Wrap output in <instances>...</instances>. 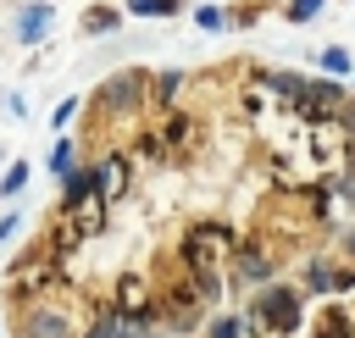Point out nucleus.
<instances>
[{"label":"nucleus","instance_id":"nucleus-1","mask_svg":"<svg viewBox=\"0 0 355 338\" xmlns=\"http://www.w3.org/2000/svg\"><path fill=\"white\" fill-rule=\"evenodd\" d=\"M239 244H244V233H239L233 222H222V216H200V222H189L178 260H183L189 277H200V272H222V266H233Z\"/></svg>","mask_w":355,"mask_h":338},{"label":"nucleus","instance_id":"nucleus-2","mask_svg":"<svg viewBox=\"0 0 355 338\" xmlns=\"http://www.w3.org/2000/svg\"><path fill=\"white\" fill-rule=\"evenodd\" d=\"M244 310L261 316V321L272 327V338H294V332L305 327V288H294V283H266V288H255V299H250Z\"/></svg>","mask_w":355,"mask_h":338},{"label":"nucleus","instance_id":"nucleus-3","mask_svg":"<svg viewBox=\"0 0 355 338\" xmlns=\"http://www.w3.org/2000/svg\"><path fill=\"white\" fill-rule=\"evenodd\" d=\"M139 105H150V78H144V72H116V78L100 89V111H105V116H133Z\"/></svg>","mask_w":355,"mask_h":338},{"label":"nucleus","instance_id":"nucleus-4","mask_svg":"<svg viewBox=\"0 0 355 338\" xmlns=\"http://www.w3.org/2000/svg\"><path fill=\"white\" fill-rule=\"evenodd\" d=\"M233 283H239V288H266V283H277V260H272L266 238H244V244H239V255H233Z\"/></svg>","mask_w":355,"mask_h":338},{"label":"nucleus","instance_id":"nucleus-5","mask_svg":"<svg viewBox=\"0 0 355 338\" xmlns=\"http://www.w3.org/2000/svg\"><path fill=\"white\" fill-rule=\"evenodd\" d=\"M161 139H166L172 161H189V155L205 144V122L189 116V111H166V116H161Z\"/></svg>","mask_w":355,"mask_h":338},{"label":"nucleus","instance_id":"nucleus-6","mask_svg":"<svg viewBox=\"0 0 355 338\" xmlns=\"http://www.w3.org/2000/svg\"><path fill=\"white\" fill-rule=\"evenodd\" d=\"M128 183H133L128 155H105V161L94 166V188H100V199H105V205H111V199H122V194H128Z\"/></svg>","mask_w":355,"mask_h":338},{"label":"nucleus","instance_id":"nucleus-7","mask_svg":"<svg viewBox=\"0 0 355 338\" xmlns=\"http://www.w3.org/2000/svg\"><path fill=\"white\" fill-rule=\"evenodd\" d=\"M311 338H355V305H322L311 321Z\"/></svg>","mask_w":355,"mask_h":338},{"label":"nucleus","instance_id":"nucleus-8","mask_svg":"<svg viewBox=\"0 0 355 338\" xmlns=\"http://www.w3.org/2000/svg\"><path fill=\"white\" fill-rule=\"evenodd\" d=\"M50 22H55L50 6H22V17H17V39H22V44H39V39L50 33Z\"/></svg>","mask_w":355,"mask_h":338},{"label":"nucleus","instance_id":"nucleus-9","mask_svg":"<svg viewBox=\"0 0 355 338\" xmlns=\"http://www.w3.org/2000/svg\"><path fill=\"white\" fill-rule=\"evenodd\" d=\"M183 83H189L183 72H155V78H150V105H155V111H172V100L183 94Z\"/></svg>","mask_w":355,"mask_h":338},{"label":"nucleus","instance_id":"nucleus-10","mask_svg":"<svg viewBox=\"0 0 355 338\" xmlns=\"http://www.w3.org/2000/svg\"><path fill=\"white\" fill-rule=\"evenodd\" d=\"M300 288H305V294H333V266L311 255V260H305V272H300Z\"/></svg>","mask_w":355,"mask_h":338},{"label":"nucleus","instance_id":"nucleus-11","mask_svg":"<svg viewBox=\"0 0 355 338\" xmlns=\"http://www.w3.org/2000/svg\"><path fill=\"white\" fill-rule=\"evenodd\" d=\"M322 72H327V78H355L349 50H344V44H327V50H322Z\"/></svg>","mask_w":355,"mask_h":338},{"label":"nucleus","instance_id":"nucleus-12","mask_svg":"<svg viewBox=\"0 0 355 338\" xmlns=\"http://www.w3.org/2000/svg\"><path fill=\"white\" fill-rule=\"evenodd\" d=\"M28 338H72V327L61 316H28Z\"/></svg>","mask_w":355,"mask_h":338},{"label":"nucleus","instance_id":"nucleus-13","mask_svg":"<svg viewBox=\"0 0 355 338\" xmlns=\"http://www.w3.org/2000/svg\"><path fill=\"white\" fill-rule=\"evenodd\" d=\"M50 172H55V177H72V172H78V150H72V139H61V144L50 150Z\"/></svg>","mask_w":355,"mask_h":338},{"label":"nucleus","instance_id":"nucleus-14","mask_svg":"<svg viewBox=\"0 0 355 338\" xmlns=\"http://www.w3.org/2000/svg\"><path fill=\"white\" fill-rule=\"evenodd\" d=\"M128 11L133 17H178L183 0H128Z\"/></svg>","mask_w":355,"mask_h":338},{"label":"nucleus","instance_id":"nucleus-15","mask_svg":"<svg viewBox=\"0 0 355 338\" xmlns=\"http://www.w3.org/2000/svg\"><path fill=\"white\" fill-rule=\"evenodd\" d=\"M116 22H122V17H116L111 6H94V11H83V28H89V33H116Z\"/></svg>","mask_w":355,"mask_h":338},{"label":"nucleus","instance_id":"nucleus-16","mask_svg":"<svg viewBox=\"0 0 355 338\" xmlns=\"http://www.w3.org/2000/svg\"><path fill=\"white\" fill-rule=\"evenodd\" d=\"M28 172H33L28 161H11V166H6V177H0V194H6V199H11V194H22V188H28Z\"/></svg>","mask_w":355,"mask_h":338},{"label":"nucleus","instance_id":"nucleus-17","mask_svg":"<svg viewBox=\"0 0 355 338\" xmlns=\"http://www.w3.org/2000/svg\"><path fill=\"white\" fill-rule=\"evenodd\" d=\"M205 338H244V316H211Z\"/></svg>","mask_w":355,"mask_h":338},{"label":"nucleus","instance_id":"nucleus-18","mask_svg":"<svg viewBox=\"0 0 355 338\" xmlns=\"http://www.w3.org/2000/svg\"><path fill=\"white\" fill-rule=\"evenodd\" d=\"M283 17H288V22H316V17H322V0H288Z\"/></svg>","mask_w":355,"mask_h":338},{"label":"nucleus","instance_id":"nucleus-19","mask_svg":"<svg viewBox=\"0 0 355 338\" xmlns=\"http://www.w3.org/2000/svg\"><path fill=\"white\" fill-rule=\"evenodd\" d=\"M194 22H200V28H205V33H216V28H227V22H233V17H227V11H222V6H200V11H194Z\"/></svg>","mask_w":355,"mask_h":338},{"label":"nucleus","instance_id":"nucleus-20","mask_svg":"<svg viewBox=\"0 0 355 338\" xmlns=\"http://www.w3.org/2000/svg\"><path fill=\"white\" fill-rule=\"evenodd\" d=\"M78 105H83V100H61V105H55V116H50V122H55V127H67V122H72V116H78Z\"/></svg>","mask_w":355,"mask_h":338},{"label":"nucleus","instance_id":"nucleus-21","mask_svg":"<svg viewBox=\"0 0 355 338\" xmlns=\"http://www.w3.org/2000/svg\"><path fill=\"white\" fill-rule=\"evenodd\" d=\"M349 288H355V266H338L333 272V294H349Z\"/></svg>","mask_w":355,"mask_h":338},{"label":"nucleus","instance_id":"nucleus-22","mask_svg":"<svg viewBox=\"0 0 355 338\" xmlns=\"http://www.w3.org/2000/svg\"><path fill=\"white\" fill-rule=\"evenodd\" d=\"M11 233H17V216H0V244H6Z\"/></svg>","mask_w":355,"mask_h":338},{"label":"nucleus","instance_id":"nucleus-23","mask_svg":"<svg viewBox=\"0 0 355 338\" xmlns=\"http://www.w3.org/2000/svg\"><path fill=\"white\" fill-rule=\"evenodd\" d=\"M344 249H349V260H355V222L344 227Z\"/></svg>","mask_w":355,"mask_h":338},{"label":"nucleus","instance_id":"nucleus-24","mask_svg":"<svg viewBox=\"0 0 355 338\" xmlns=\"http://www.w3.org/2000/svg\"><path fill=\"white\" fill-rule=\"evenodd\" d=\"M349 100H355V78H349Z\"/></svg>","mask_w":355,"mask_h":338}]
</instances>
